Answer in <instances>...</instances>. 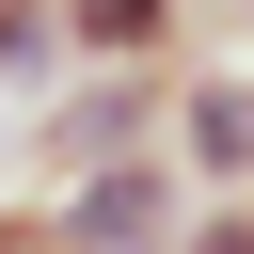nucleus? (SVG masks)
Segmentation results:
<instances>
[{"label":"nucleus","instance_id":"obj_1","mask_svg":"<svg viewBox=\"0 0 254 254\" xmlns=\"http://www.w3.org/2000/svg\"><path fill=\"white\" fill-rule=\"evenodd\" d=\"M32 159L79 190V175H127V159H175V64H79L48 111H32Z\"/></svg>","mask_w":254,"mask_h":254},{"label":"nucleus","instance_id":"obj_2","mask_svg":"<svg viewBox=\"0 0 254 254\" xmlns=\"http://www.w3.org/2000/svg\"><path fill=\"white\" fill-rule=\"evenodd\" d=\"M190 206H206V190H190L175 159H127V175H79V190L48 206V254H175Z\"/></svg>","mask_w":254,"mask_h":254},{"label":"nucleus","instance_id":"obj_3","mask_svg":"<svg viewBox=\"0 0 254 254\" xmlns=\"http://www.w3.org/2000/svg\"><path fill=\"white\" fill-rule=\"evenodd\" d=\"M175 175L206 206L254 190V64H175Z\"/></svg>","mask_w":254,"mask_h":254},{"label":"nucleus","instance_id":"obj_4","mask_svg":"<svg viewBox=\"0 0 254 254\" xmlns=\"http://www.w3.org/2000/svg\"><path fill=\"white\" fill-rule=\"evenodd\" d=\"M190 0H64V64H175Z\"/></svg>","mask_w":254,"mask_h":254},{"label":"nucleus","instance_id":"obj_5","mask_svg":"<svg viewBox=\"0 0 254 254\" xmlns=\"http://www.w3.org/2000/svg\"><path fill=\"white\" fill-rule=\"evenodd\" d=\"M64 79V0H0V95H48Z\"/></svg>","mask_w":254,"mask_h":254},{"label":"nucleus","instance_id":"obj_6","mask_svg":"<svg viewBox=\"0 0 254 254\" xmlns=\"http://www.w3.org/2000/svg\"><path fill=\"white\" fill-rule=\"evenodd\" d=\"M175 254H254V190H238V206H190V222H175Z\"/></svg>","mask_w":254,"mask_h":254},{"label":"nucleus","instance_id":"obj_7","mask_svg":"<svg viewBox=\"0 0 254 254\" xmlns=\"http://www.w3.org/2000/svg\"><path fill=\"white\" fill-rule=\"evenodd\" d=\"M0 254H48V206H0Z\"/></svg>","mask_w":254,"mask_h":254}]
</instances>
